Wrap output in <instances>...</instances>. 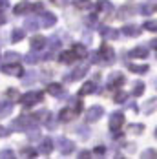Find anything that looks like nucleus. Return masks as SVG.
Masks as SVG:
<instances>
[{
    "mask_svg": "<svg viewBox=\"0 0 157 159\" xmlns=\"http://www.w3.org/2000/svg\"><path fill=\"white\" fill-rule=\"evenodd\" d=\"M29 9H31L29 2H20V4H16L15 6V15H24V13L29 11Z\"/></svg>",
    "mask_w": 157,
    "mask_h": 159,
    "instance_id": "29",
    "label": "nucleus"
},
{
    "mask_svg": "<svg viewBox=\"0 0 157 159\" xmlns=\"http://www.w3.org/2000/svg\"><path fill=\"white\" fill-rule=\"evenodd\" d=\"M31 123H35V115H20L11 126L15 130H26V128H31Z\"/></svg>",
    "mask_w": 157,
    "mask_h": 159,
    "instance_id": "2",
    "label": "nucleus"
},
{
    "mask_svg": "<svg viewBox=\"0 0 157 159\" xmlns=\"http://www.w3.org/2000/svg\"><path fill=\"white\" fill-rule=\"evenodd\" d=\"M148 70H150V68H148L146 64H130V71H133V73H139V75H144Z\"/></svg>",
    "mask_w": 157,
    "mask_h": 159,
    "instance_id": "27",
    "label": "nucleus"
},
{
    "mask_svg": "<svg viewBox=\"0 0 157 159\" xmlns=\"http://www.w3.org/2000/svg\"><path fill=\"white\" fill-rule=\"evenodd\" d=\"M102 115H104V108H102V106H99V104H95V106H92V108L88 110L86 119H88V123H97Z\"/></svg>",
    "mask_w": 157,
    "mask_h": 159,
    "instance_id": "5",
    "label": "nucleus"
},
{
    "mask_svg": "<svg viewBox=\"0 0 157 159\" xmlns=\"http://www.w3.org/2000/svg\"><path fill=\"white\" fill-rule=\"evenodd\" d=\"M90 156H92V152H90V150H82V152L78 154V157H80V159H86V157H90Z\"/></svg>",
    "mask_w": 157,
    "mask_h": 159,
    "instance_id": "46",
    "label": "nucleus"
},
{
    "mask_svg": "<svg viewBox=\"0 0 157 159\" xmlns=\"http://www.w3.org/2000/svg\"><path fill=\"white\" fill-rule=\"evenodd\" d=\"M124 125V113L123 111H113L110 115V130H119V128Z\"/></svg>",
    "mask_w": 157,
    "mask_h": 159,
    "instance_id": "6",
    "label": "nucleus"
},
{
    "mask_svg": "<svg viewBox=\"0 0 157 159\" xmlns=\"http://www.w3.org/2000/svg\"><path fill=\"white\" fill-rule=\"evenodd\" d=\"M28 139H29V141H37V139H40V130H38V128H31V130H28Z\"/></svg>",
    "mask_w": 157,
    "mask_h": 159,
    "instance_id": "34",
    "label": "nucleus"
},
{
    "mask_svg": "<svg viewBox=\"0 0 157 159\" xmlns=\"http://www.w3.org/2000/svg\"><path fill=\"white\" fill-rule=\"evenodd\" d=\"M4 22H6V16H4V13H2V11H0V26H2V24H4Z\"/></svg>",
    "mask_w": 157,
    "mask_h": 159,
    "instance_id": "51",
    "label": "nucleus"
},
{
    "mask_svg": "<svg viewBox=\"0 0 157 159\" xmlns=\"http://www.w3.org/2000/svg\"><path fill=\"white\" fill-rule=\"evenodd\" d=\"M77 132L82 135V137H90V128H86V126H78L77 128Z\"/></svg>",
    "mask_w": 157,
    "mask_h": 159,
    "instance_id": "43",
    "label": "nucleus"
},
{
    "mask_svg": "<svg viewBox=\"0 0 157 159\" xmlns=\"http://www.w3.org/2000/svg\"><path fill=\"white\" fill-rule=\"evenodd\" d=\"M144 90H146V84H144L142 80H137V82H133L132 95H133V97H141L142 93H144Z\"/></svg>",
    "mask_w": 157,
    "mask_h": 159,
    "instance_id": "21",
    "label": "nucleus"
},
{
    "mask_svg": "<svg viewBox=\"0 0 157 159\" xmlns=\"http://www.w3.org/2000/svg\"><path fill=\"white\" fill-rule=\"evenodd\" d=\"M144 30L152 31V33H157V20H146L144 22Z\"/></svg>",
    "mask_w": 157,
    "mask_h": 159,
    "instance_id": "35",
    "label": "nucleus"
},
{
    "mask_svg": "<svg viewBox=\"0 0 157 159\" xmlns=\"http://www.w3.org/2000/svg\"><path fill=\"white\" fill-rule=\"evenodd\" d=\"M123 35H126V37H139L141 35V28L135 26V24H126L123 28Z\"/></svg>",
    "mask_w": 157,
    "mask_h": 159,
    "instance_id": "11",
    "label": "nucleus"
},
{
    "mask_svg": "<svg viewBox=\"0 0 157 159\" xmlns=\"http://www.w3.org/2000/svg\"><path fill=\"white\" fill-rule=\"evenodd\" d=\"M46 46H47V40L44 37H35V39H31V49H35V51L46 48Z\"/></svg>",
    "mask_w": 157,
    "mask_h": 159,
    "instance_id": "16",
    "label": "nucleus"
},
{
    "mask_svg": "<svg viewBox=\"0 0 157 159\" xmlns=\"http://www.w3.org/2000/svg\"><path fill=\"white\" fill-rule=\"evenodd\" d=\"M24 35H26L24 30H13V42H20L24 39Z\"/></svg>",
    "mask_w": 157,
    "mask_h": 159,
    "instance_id": "37",
    "label": "nucleus"
},
{
    "mask_svg": "<svg viewBox=\"0 0 157 159\" xmlns=\"http://www.w3.org/2000/svg\"><path fill=\"white\" fill-rule=\"evenodd\" d=\"M0 157L11 159V157H15V152H13V150H2V152H0Z\"/></svg>",
    "mask_w": 157,
    "mask_h": 159,
    "instance_id": "42",
    "label": "nucleus"
},
{
    "mask_svg": "<svg viewBox=\"0 0 157 159\" xmlns=\"http://www.w3.org/2000/svg\"><path fill=\"white\" fill-rule=\"evenodd\" d=\"M24 61H26L28 64H35L37 61H38V57H35V55H26V57H24Z\"/></svg>",
    "mask_w": 157,
    "mask_h": 159,
    "instance_id": "45",
    "label": "nucleus"
},
{
    "mask_svg": "<svg viewBox=\"0 0 157 159\" xmlns=\"http://www.w3.org/2000/svg\"><path fill=\"white\" fill-rule=\"evenodd\" d=\"M77 113L73 110H70V108H64V110H61V113H59V119L62 121V123H70L73 117H75Z\"/></svg>",
    "mask_w": 157,
    "mask_h": 159,
    "instance_id": "18",
    "label": "nucleus"
},
{
    "mask_svg": "<svg viewBox=\"0 0 157 159\" xmlns=\"http://www.w3.org/2000/svg\"><path fill=\"white\" fill-rule=\"evenodd\" d=\"M13 111V102L11 99H2L0 101V117H7Z\"/></svg>",
    "mask_w": 157,
    "mask_h": 159,
    "instance_id": "9",
    "label": "nucleus"
},
{
    "mask_svg": "<svg viewBox=\"0 0 157 159\" xmlns=\"http://www.w3.org/2000/svg\"><path fill=\"white\" fill-rule=\"evenodd\" d=\"M7 134H9V130H7V128L0 126V137H6V135H7Z\"/></svg>",
    "mask_w": 157,
    "mask_h": 159,
    "instance_id": "47",
    "label": "nucleus"
},
{
    "mask_svg": "<svg viewBox=\"0 0 157 159\" xmlns=\"http://www.w3.org/2000/svg\"><path fill=\"white\" fill-rule=\"evenodd\" d=\"M155 110H157V97H152V99H148V101L142 104V111H144L146 115L154 113Z\"/></svg>",
    "mask_w": 157,
    "mask_h": 159,
    "instance_id": "13",
    "label": "nucleus"
},
{
    "mask_svg": "<svg viewBox=\"0 0 157 159\" xmlns=\"http://www.w3.org/2000/svg\"><path fill=\"white\" fill-rule=\"evenodd\" d=\"M86 71H88V66L86 64H80V66H77L75 70H73V73H71V79H82L84 75H86Z\"/></svg>",
    "mask_w": 157,
    "mask_h": 159,
    "instance_id": "22",
    "label": "nucleus"
},
{
    "mask_svg": "<svg viewBox=\"0 0 157 159\" xmlns=\"http://www.w3.org/2000/svg\"><path fill=\"white\" fill-rule=\"evenodd\" d=\"M150 48L157 49V39H154V40H152V42H150Z\"/></svg>",
    "mask_w": 157,
    "mask_h": 159,
    "instance_id": "49",
    "label": "nucleus"
},
{
    "mask_svg": "<svg viewBox=\"0 0 157 159\" xmlns=\"http://www.w3.org/2000/svg\"><path fill=\"white\" fill-rule=\"evenodd\" d=\"M6 95L7 97H11V101H15V99H18V92H16L15 88H9V90H7V92H6Z\"/></svg>",
    "mask_w": 157,
    "mask_h": 159,
    "instance_id": "40",
    "label": "nucleus"
},
{
    "mask_svg": "<svg viewBox=\"0 0 157 159\" xmlns=\"http://www.w3.org/2000/svg\"><path fill=\"white\" fill-rule=\"evenodd\" d=\"M35 9H37V13H40L42 11V4H35Z\"/></svg>",
    "mask_w": 157,
    "mask_h": 159,
    "instance_id": "50",
    "label": "nucleus"
},
{
    "mask_svg": "<svg viewBox=\"0 0 157 159\" xmlns=\"http://www.w3.org/2000/svg\"><path fill=\"white\" fill-rule=\"evenodd\" d=\"M97 11L110 13V11H113V4H111L110 0H99L97 2Z\"/></svg>",
    "mask_w": 157,
    "mask_h": 159,
    "instance_id": "17",
    "label": "nucleus"
},
{
    "mask_svg": "<svg viewBox=\"0 0 157 159\" xmlns=\"http://www.w3.org/2000/svg\"><path fill=\"white\" fill-rule=\"evenodd\" d=\"M75 59H77V55H75L73 51H62L61 57H59V61H61L62 64H71Z\"/></svg>",
    "mask_w": 157,
    "mask_h": 159,
    "instance_id": "20",
    "label": "nucleus"
},
{
    "mask_svg": "<svg viewBox=\"0 0 157 159\" xmlns=\"http://www.w3.org/2000/svg\"><path fill=\"white\" fill-rule=\"evenodd\" d=\"M2 71H4V73H7V75H15V77H22V75H24V70H22V68H20L16 62H13V64H4Z\"/></svg>",
    "mask_w": 157,
    "mask_h": 159,
    "instance_id": "8",
    "label": "nucleus"
},
{
    "mask_svg": "<svg viewBox=\"0 0 157 159\" xmlns=\"http://www.w3.org/2000/svg\"><path fill=\"white\" fill-rule=\"evenodd\" d=\"M73 53L77 55V59H84V57L88 55V49H86L84 44H75V46H73Z\"/></svg>",
    "mask_w": 157,
    "mask_h": 159,
    "instance_id": "28",
    "label": "nucleus"
},
{
    "mask_svg": "<svg viewBox=\"0 0 157 159\" xmlns=\"http://www.w3.org/2000/svg\"><path fill=\"white\" fill-rule=\"evenodd\" d=\"M126 99H128V93H124V92H117V95H115V102L117 104H123V102H126Z\"/></svg>",
    "mask_w": 157,
    "mask_h": 159,
    "instance_id": "38",
    "label": "nucleus"
},
{
    "mask_svg": "<svg viewBox=\"0 0 157 159\" xmlns=\"http://www.w3.org/2000/svg\"><path fill=\"white\" fill-rule=\"evenodd\" d=\"M135 15V9H133V6H123L121 9H119V13H117V18H121V20H126V18H130V16Z\"/></svg>",
    "mask_w": 157,
    "mask_h": 159,
    "instance_id": "12",
    "label": "nucleus"
},
{
    "mask_svg": "<svg viewBox=\"0 0 157 159\" xmlns=\"http://www.w3.org/2000/svg\"><path fill=\"white\" fill-rule=\"evenodd\" d=\"M95 90H97V84L90 80V82H86V84H84V86L80 88V92H78V95H88V93H93Z\"/></svg>",
    "mask_w": 157,
    "mask_h": 159,
    "instance_id": "26",
    "label": "nucleus"
},
{
    "mask_svg": "<svg viewBox=\"0 0 157 159\" xmlns=\"http://www.w3.org/2000/svg\"><path fill=\"white\" fill-rule=\"evenodd\" d=\"M35 79H37V73H35V71H28V73L22 75V84L29 86L31 82H35Z\"/></svg>",
    "mask_w": 157,
    "mask_h": 159,
    "instance_id": "31",
    "label": "nucleus"
},
{
    "mask_svg": "<svg viewBox=\"0 0 157 159\" xmlns=\"http://www.w3.org/2000/svg\"><path fill=\"white\" fill-rule=\"evenodd\" d=\"M101 35L104 37V40H115V39L119 37V31L111 30L108 26H102V28H101Z\"/></svg>",
    "mask_w": 157,
    "mask_h": 159,
    "instance_id": "15",
    "label": "nucleus"
},
{
    "mask_svg": "<svg viewBox=\"0 0 157 159\" xmlns=\"http://www.w3.org/2000/svg\"><path fill=\"white\" fill-rule=\"evenodd\" d=\"M99 53H101V61H104L106 64H111L115 61V51H113V48L110 44H102L101 49H99Z\"/></svg>",
    "mask_w": 157,
    "mask_h": 159,
    "instance_id": "4",
    "label": "nucleus"
},
{
    "mask_svg": "<svg viewBox=\"0 0 157 159\" xmlns=\"http://www.w3.org/2000/svg\"><path fill=\"white\" fill-rule=\"evenodd\" d=\"M40 101H42V93H40V92H29V93L22 95V99H20V102H22L26 108H29L33 104L40 102Z\"/></svg>",
    "mask_w": 157,
    "mask_h": 159,
    "instance_id": "1",
    "label": "nucleus"
},
{
    "mask_svg": "<svg viewBox=\"0 0 157 159\" xmlns=\"http://www.w3.org/2000/svg\"><path fill=\"white\" fill-rule=\"evenodd\" d=\"M57 148H59V152H61L62 156H70V154L75 150V143L70 141V139H66V137H61V139L57 141Z\"/></svg>",
    "mask_w": 157,
    "mask_h": 159,
    "instance_id": "3",
    "label": "nucleus"
},
{
    "mask_svg": "<svg viewBox=\"0 0 157 159\" xmlns=\"http://www.w3.org/2000/svg\"><path fill=\"white\" fill-rule=\"evenodd\" d=\"M141 156H142L144 159H154V157L157 159V150H155V148H146Z\"/></svg>",
    "mask_w": 157,
    "mask_h": 159,
    "instance_id": "36",
    "label": "nucleus"
},
{
    "mask_svg": "<svg viewBox=\"0 0 157 159\" xmlns=\"http://www.w3.org/2000/svg\"><path fill=\"white\" fill-rule=\"evenodd\" d=\"M53 2H55L57 6H64V4H66V0H53Z\"/></svg>",
    "mask_w": 157,
    "mask_h": 159,
    "instance_id": "52",
    "label": "nucleus"
},
{
    "mask_svg": "<svg viewBox=\"0 0 157 159\" xmlns=\"http://www.w3.org/2000/svg\"><path fill=\"white\" fill-rule=\"evenodd\" d=\"M139 13L144 15V16H150L154 13V6H152V4H141V6H139Z\"/></svg>",
    "mask_w": 157,
    "mask_h": 159,
    "instance_id": "32",
    "label": "nucleus"
},
{
    "mask_svg": "<svg viewBox=\"0 0 157 159\" xmlns=\"http://www.w3.org/2000/svg\"><path fill=\"white\" fill-rule=\"evenodd\" d=\"M128 57H132V59H146V57H148V48L137 46V48H133L128 53Z\"/></svg>",
    "mask_w": 157,
    "mask_h": 159,
    "instance_id": "10",
    "label": "nucleus"
},
{
    "mask_svg": "<svg viewBox=\"0 0 157 159\" xmlns=\"http://www.w3.org/2000/svg\"><path fill=\"white\" fill-rule=\"evenodd\" d=\"M42 154H46V156H49L51 154V150H53V141L47 137V139H44L42 143H40V148H38Z\"/></svg>",
    "mask_w": 157,
    "mask_h": 159,
    "instance_id": "24",
    "label": "nucleus"
},
{
    "mask_svg": "<svg viewBox=\"0 0 157 159\" xmlns=\"http://www.w3.org/2000/svg\"><path fill=\"white\" fill-rule=\"evenodd\" d=\"M154 135H155V137H157V128H155V132H154Z\"/></svg>",
    "mask_w": 157,
    "mask_h": 159,
    "instance_id": "53",
    "label": "nucleus"
},
{
    "mask_svg": "<svg viewBox=\"0 0 157 159\" xmlns=\"http://www.w3.org/2000/svg\"><path fill=\"white\" fill-rule=\"evenodd\" d=\"M46 92L49 95H61V92H62V84H59V82H49L46 86Z\"/></svg>",
    "mask_w": 157,
    "mask_h": 159,
    "instance_id": "19",
    "label": "nucleus"
},
{
    "mask_svg": "<svg viewBox=\"0 0 157 159\" xmlns=\"http://www.w3.org/2000/svg\"><path fill=\"white\" fill-rule=\"evenodd\" d=\"M24 26H26V30L28 31H31V33H35V31H38V20L37 18H26V22H24Z\"/></svg>",
    "mask_w": 157,
    "mask_h": 159,
    "instance_id": "23",
    "label": "nucleus"
},
{
    "mask_svg": "<svg viewBox=\"0 0 157 159\" xmlns=\"http://www.w3.org/2000/svg\"><path fill=\"white\" fill-rule=\"evenodd\" d=\"M49 119V111L47 110H38L35 113V121H40V123H46Z\"/></svg>",
    "mask_w": 157,
    "mask_h": 159,
    "instance_id": "33",
    "label": "nucleus"
},
{
    "mask_svg": "<svg viewBox=\"0 0 157 159\" xmlns=\"http://www.w3.org/2000/svg\"><path fill=\"white\" fill-rule=\"evenodd\" d=\"M7 6H9V2H7V0H0V7H2V9H4V7H7Z\"/></svg>",
    "mask_w": 157,
    "mask_h": 159,
    "instance_id": "48",
    "label": "nucleus"
},
{
    "mask_svg": "<svg viewBox=\"0 0 157 159\" xmlns=\"http://www.w3.org/2000/svg\"><path fill=\"white\" fill-rule=\"evenodd\" d=\"M18 59H20V55L15 53V51H7V53H4V57H2L4 64H13V62H16Z\"/></svg>",
    "mask_w": 157,
    "mask_h": 159,
    "instance_id": "25",
    "label": "nucleus"
},
{
    "mask_svg": "<svg viewBox=\"0 0 157 159\" xmlns=\"http://www.w3.org/2000/svg\"><path fill=\"white\" fill-rule=\"evenodd\" d=\"M75 7L80 11H90L92 9V2L90 0H75Z\"/></svg>",
    "mask_w": 157,
    "mask_h": 159,
    "instance_id": "30",
    "label": "nucleus"
},
{
    "mask_svg": "<svg viewBox=\"0 0 157 159\" xmlns=\"http://www.w3.org/2000/svg\"><path fill=\"white\" fill-rule=\"evenodd\" d=\"M93 154L95 156H104V154H106V146H95Z\"/></svg>",
    "mask_w": 157,
    "mask_h": 159,
    "instance_id": "44",
    "label": "nucleus"
},
{
    "mask_svg": "<svg viewBox=\"0 0 157 159\" xmlns=\"http://www.w3.org/2000/svg\"><path fill=\"white\" fill-rule=\"evenodd\" d=\"M22 156H26V157H35V156H37V150H35V148H24V150H22Z\"/></svg>",
    "mask_w": 157,
    "mask_h": 159,
    "instance_id": "39",
    "label": "nucleus"
},
{
    "mask_svg": "<svg viewBox=\"0 0 157 159\" xmlns=\"http://www.w3.org/2000/svg\"><path fill=\"white\" fill-rule=\"evenodd\" d=\"M55 24H57V16L53 13H49V11H46L42 15V28H53Z\"/></svg>",
    "mask_w": 157,
    "mask_h": 159,
    "instance_id": "14",
    "label": "nucleus"
},
{
    "mask_svg": "<svg viewBox=\"0 0 157 159\" xmlns=\"http://www.w3.org/2000/svg\"><path fill=\"white\" fill-rule=\"evenodd\" d=\"M130 130H132L133 134H142V132H144V125H132Z\"/></svg>",
    "mask_w": 157,
    "mask_h": 159,
    "instance_id": "41",
    "label": "nucleus"
},
{
    "mask_svg": "<svg viewBox=\"0 0 157 159\" xmlns=\"http://www.w3.org/2000/svg\"><path fill=\"white\" fill-rule=\"evenodd\" d=\"M106 84H108V88H121L124 84V75L121 71H113L110 77H108Z\"/></svg>",
    "mask_w": 157,
    "mask_h": 159,
    "instance_id": "7",
    "label": "nucleus"
}]
</instances>
